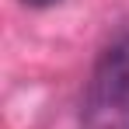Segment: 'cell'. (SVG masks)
<instances>
[{"instance_id":"2","label":"cell","mask_w":129,"mask_h":129,"mask_svg":"<svg viewBox=\"0 0 129 129\" xmlns=\"http://www.w3.org/2000/svg\"><path fill=\"white\" fill-rule=\"evenodd\" d=\"M21 4H28V7H52V4H59V0H21Z\"/></svg>"},{"instance_id":"1","label":"cell","mask_w":129,"mask_h":129,"mask_svg":"<svg viewBox=\"0 0 129 129\" xmlns=\"http://www.w3.org/2000/svg\"><path fill=\"white\" fill-rule=\"evenodd\" d=\"M84 129H129V35L98 56L84 91Z\"/></svg>"}]
</instances>
